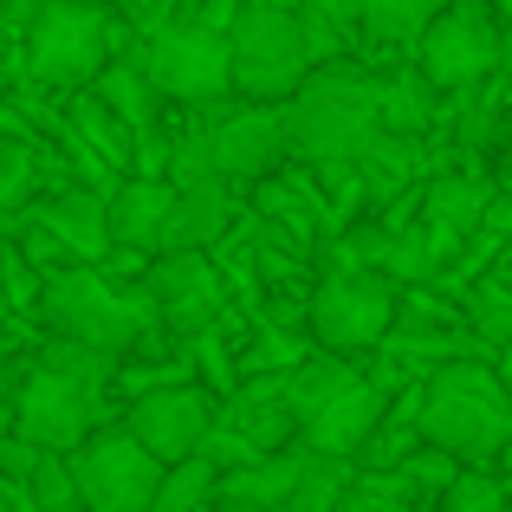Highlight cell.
I'll return each mask as SVG.
<instances>
[{
	"label": "cell",
	"instance_id": "obj_2",
	"mask_svg": "<svg viewBox=\"0 0 512 512\" xmlns=\"http://www.w3.org/2000/svg\"><path fill=\"white\" fill-rule=\"evenodd\" d=\"M137 52V26L117 0H52L20 39H13V72L39 78V85H98V72L111 59Z\"/></svg>",
	"mask_w": 512,
	"mask_h": 512
},
{
	"label": "cell",
	"instance_id": "obj_27",
	"mask_svg": "<svg viewBox=\"0 0 512 512\" xmlns=\"http://www.w3.org/2000/svg\"><path fill=\"white\" fill-rule=\"evenodd\" d=\"M299 7H312V13H325L331 26H344V33L357 39V52H363V20H370V0H299Z\"/></svg>",
	"mask_w": 512,
	"mask_h": 512
},
{
	"label": "cell",
	"instance_id": "obj_31",
	"mask_svg": "<svg viewBox=\"0 0 512 512\" xmlns=\"http://www.w3.org/2000/svg\"><path fill=\"white\" fill-rule=\"evenodd\" d=\"M493 13H500V20H512V0H493Z\"/></svg>",
	"mask_w": 512,
	"mask_h": 512
},
{
	"label": "cell",
	"instance_id": "obj_23",
	"mask_svg": "<svg viewBox=\"0 0 512 512\" xmlns=\"http://www.w3.org/2000/svg\"><path fill=\"white\" fill-rule=\"evenodd\" d=\"M214 493H221V461L214 454H182V461H169L163 487H156V512H195V506H214Z\"/></svg>",
	"mask_w": 512,
	"mask_h": 512
},
{
	"label": "cell",
	"instance_id": "obj_22",
	"mask_svg": "<svg viewBox=\"0 0 512 512\" xmlns=\"http://www.w3.org/2000/svg\"><path fill=\"white\" fill-rule=\"evenodd\" d=\"M461 305H467V325H474L493 350L512 344V253L493 266V273H480L474 286H467Z\"/></svg>",
	"mask_w": 512,
	"mask_h": 512
},
{
	"label": "cell",
	"instance_id": "obj_26",
	"mask_svg": "<svg viewBox=\"0 0 512 512\" xmlns=\"http://www.w3.org/2000/svg\"><path fill=\"white\" fill-rule=\"evenodd\" d=\"M33 500L39 512H85V487H78V467L65 448H46V461L33 467Z\"/></svg>",
	"mask_w": 512,
	"mask_h": 512
},
{
	"label": "cell",
	"instance_id": "obj_29",
	"mask_svg": "<svg viewBox=\"0 0 512 512\" xmlns=\"http://www.w3.org/2000/svg\"><path fill=\"white\" fill-rule=\"evenodd\" d=\"M500 72L512 78V20H506V59H500Z\"/></svg>",
	"mask_w": 512,
	"mask_h": 512
},
{
	"label": "cell",
	"instance_id": "obj_14",
	"mask_svg": "<svg viewBox=\"0 0 512 512\" xmlns=\"http://www.w3.org/2000/svg\"><path fill=\"white\" fill-rule=\"evenodd\" d=\"M33 214L78 253V260H111L117 227H111V188H104V182H85V175H72V182L46 188V195L33 201Z\"/></svg>",
	"mask_w": 512,
	"mask_h": 512
},
{
	"label": "cell",
	"instance_id": "obj_3",
	"mask_svg": "<svg viewBox=\"0 0 512 512\" xmlns=\"http://www.w3.org/2000/svg\"><path fill=\"white\" fill-rule=\"evenodd\" d=\"M39 318H46V331H65V338H85L124 357L150 325H163V305L150 292V273H117L111 260H72L46 279Z\"/></svg>",
	"mask_w": 512,
	"mask_h": 512
},
{
	"label": "cell",
	"instance_id": "obj_9",
	"mask_svg": "<svg viewBox=\"0 0 512 512\" xmlns=\"http://www.w3.org/2000/svg\"><path fill=\"white\" fill-rule=\"evenodd\" d=\"M201 124H208L214 137V163L221 175H234L240 188L266 182V175H279L292 163V137H286V104H260V98H221L201 111Z\"/></svg>",
	"mask_w": 512,
	"mask_h": 512
},
{
	"label": "cell",
	"instance_id": "obj_4",
	"mask_svg": "<svg viewBox=\"0 0 512 512\" xmlns=\"http://www.w3.org/2000/svg\"><path fill=\"white\" fill-rule=\"evenodd\" d=\"M422 435L454 448L461 461H500L512 441V389L500 376V357H454L428 376Z\"/></svg>",
	"mask_w": 512,
	"mask_h": 512
},
{
	"label": "cell",
	"instance_id": "obj_6",
	"mask_svg": "<svg viewBox=\"0 0 512 512\" xmlns=\"http://www.w3.org/2000/svg\"><path fill=\"white\" fill-rule=\"evenodd\" d=\"M137 59L150 65V78L175 104H188V111H208V104H221V98L240 91L234 85V33L195 20V13H182L163 33L137 39Z\"/></svg>",
	"mask_w": 512,
	"mask_h": 512
},
{
	"label": "cell",
	"instance_id": "obj_5",
	"mask_svg": "<svg viewBox=\"0 0 512 512\" xmlns=\"http://www.w3.org/2000/svg\"><path fill=\"white\" fill-rule=\"evenodd\" d=\"M318 72L312 33H305L299 0H253L234 26V85L240 98L286 104L292 91H305V78Z\"/></svg>",
	"mask_w": 512,
	"mask_h": 512
},
{
	"label": "cell",
	"instance_id": "obj_24",
	"mask_svg": "<svg viewBox=\"0 0 512 512\" xmlns=\"http://www.w3.org/2000/svg\"><path fill=\"white\" fill-rule=\"evenodd\" d=\"M422 500L428 493L415 487L409 467H363L357 461V480H350L344 506H357V512H402V506H422Z\"/></svg>",
	"mask_w": 512,
	"mask_h": 512
},
{
	"label": "cell",
	"instance_id": "obj_28",
	"mask_svg": "<svg viewBox=\"0 0 512 512\" xmlns=\"http://www.w3.org/2000/svg\"><path fill=\"white\" fill-rule=\"evenodd\" d=\"M493 175H500V182H506V188H512V137H506V143H500V156H493Z\"/></svg>",
	"mask_w": 512,
	"mask_h": 512
},
{
	"label": "cell",
	"instance_id": "obj_7",
	"mask_svg": "<svg viewBox=\"0 0 512 512\" xmlns=\"http://www.w3.org/2000/svg\"><path fill=\"white\" fill-rule=\"evenodd\" d=\"M402 318V279L389 266H350V273H318L312 286V338L350 357H370Z\"/></svg>",
	"mask_w": 512,
	"mask_h": 512
},
{
	"label": "cell",
	"instance_id": "obj_11",
	"mask_svg": "<svg viewBox=\"0 0 512 512\" xmlns=\"http://www.w3.org/2000/svg\"><path fill=\"white\" fill-rule=\"evenodd\" d=\"M150 292L163 305V325L195 338V331L234 318V279H227L221 253L214 247H182V253H156L150 260Z\"/></svg>",
	"mask_w": 512,
	"mask_h": 512
},
{
	"label": "cell",
	"instance_id": "obj_8",
	"mask_svg": "<svg viewBox=\"0 0 512 512\" xmlns=\"http://www.w3.org/2000/svg\"><path fill=\"white\" fill-rule=\"evenodd\" d=\"M78 487H85V512H156V487H163L169 461L117 415V422L91 428L72 448Z\"/></svg>",
	"mask_w": 512,
	"mask_h": 512
},
{
	"label": "cell",
	"instance_id": "obj_30",
	"mask_svg": "<svg viewBox=\"0 0 512 512\" xmlns=\"http://www.w3.org/2000/svg\"><path fill=\"white\" fill-rule=\"evenodd\" d=\"M500 376H506V389H512V344L500 350Z\"/></svg>",
	"mask_w": 512,
	"mask_h": 512
},
{
	"label": "cell",
	"instance_id": "obj_1",
	"mask_svg": "<svg viewBox=\"0 0 512 512\" xmlns=\"http://www.w3.org/2000/svg\"><path fill=\"white\" fill-rule=\"evenodd\" d=\"M376 78L383 65L350 52V59H331L305 78V91L286 98V137H292V163H363L376 143L389 137L383 111H376Z\"/></svg>",
	"mask_w": 512,
	"mask_h": 512
},
{
	"label": "cell",
	"instance_id": "obj_18",
	"mask_svg": "<svg viewBox=\"0 0 512 512\" xmlns=\"http://www.w3.org/2000/svg\"><path fill=\"white\" fill-rule=\"evenodd\" d=\"M493 188H500V175H487L480 163H448V169H435V175L422 182V214H435V221L474 234V227L487 221Z\"/></svg>",
	"mask_w": 512,
	"mask_h": 512
},
{
	"label": "cell",
	"instance_id": "obj_20",
	"mask_svg": "<svg viewBox=\"0 0 512 512\" xmlns=\"http://www.w3.org/2000/svg\"><path fill=\"white\" fill-rule=\"evenodd\" d=\"M98 91L130 117V124H137V137H143V130H163L169 111H175V98L150 78V65H143L137 52H124V59L104 65V72H98Z\"/></svg>",
	"mask_w": 512,
	"mask_h": 512
},
{
	"label": "cell",
	"instance_id": "obj_13",
	"mask_svg": "<svg viewBox=\"0 0 512 512\" xmlns=\"http://www.w3.org/2000/svg\"><path fill=\"white\" fill-rule=\"evenodd\" d=\"M253 195L234 175H195V182H175V208L163 227V247L156 253H182V247H221L240 221H247Z\"/></svg>",
	"mask_w": 512,
	"mask_h": 512
},
{
	"label": "cell",
	"instance_id": "obj_25",
	"mask_svg": "<svg viewBox=\"0 0 512 512\" xmlns=\"http://www.w3.org/2000/svg\"><path fill=\"white\" fill-rule=\"evenodd\" d=\"M441 506L448 512H500V506H512V480L500 474V461H467L454 474V487L441 493Z\"/></svg>",
	"mask_w": 512,
	"mask_h": 512
},
{
	"label": "cell",
	"instance_id": "obj_10",
	"mask_svg": "<svg viewBox=\"0 0 512 512\" xmlns=\"http://www.w3.org/2000/svg\"><path fill=\"white\" fill-rule=\"evenodd\" d=\"M415 59H422L448 91H467V85H480V78L500 72V59H506V20L493 13V0H448L441 20L422 33Z\"/></svg>",
	"mask_w": 512,
	"mask_h": 512
},
{
	"label": "cell",
	"instance_id": "obj_15",
	"mask_svg": "<svg viewBox=\"0 0 512 512\" xmlns=\"http://www.w3.org/2000/svg\"><path fill=\"white\" fill-rule=\"evenodd\" d=\"M383 415H389V389L376 383L370 370H363L357 383L338 389V396H331L325 409L305 422V441H312V448H331V454H350V461H357L363 441L383 428Z\"/></svg>",
	"mask_w": 512,
	"mask_h": 512
},
{
	"label": "cell",
	"instance_id": "obj_17",
	"mask_svg": "<svg viewBox=\"0 0 512 512\" xmlns=\"http://www.w3.org/2000/svg\"><path fill=\"white\" fill-rule=\"evenodd\" d=\"M175 208V182L169 175H143L130 169L124 182L111 188V227H117V247H163V227Z\"/></svg>",
	"mask_w": 512,
	"mask_h": 512
},
{
	"label": "cell",
	"instance_id": "obj_21",
	"mask_svg": "<svg viewBox=\"0 0 512 512\" xmlns=\"http://www.w3.org/2000/svg\"><path fill=\"white\" fill-rule=\"evenodd\" d=\"M350 480H357V461H350V454H331V448H312V441H305L292 512H338L350 500Z\"/></svg>",
	"mask_w": 512,
	"mask_h": 512
},
{
	"label": "cell",
	"instance_id": "obj_19",
	"mask_svg": "<svg viewBox=\"0 0 512 512\" xmlns=\"http://www.w3.org/2000/svg\"><path fill=\"white\" fill-rule=\"evenodd\" d=\"M448 0H370V20H363V59H415L422 33L441 20Z\"/></svg>",
	"mask_w": 512,
	"mask_h": 512
},
{
	"label": "cell",
	"instance_id": "obj_16",
	"mask_svg": "<svg viewBox=\"0 0 512 512\" xmlns=\"http://www.w3.org/2000/svg\"><path fill=\"white\" fill-rule=\"evenodd\" d=\"M299 467H305V435L292 448H273L247 467H227L214 506L227 512H292V493H299Z\"/></svg>",
	"mask_w": 512,
	"mask_h": 512
},
{
	"label": "cell",
	"instance_id": "obj_12",
	"mask_svg": "<svg viewBox=\"0 0 512 512\" xmlns=\"http://www.w3.org/2000/svg\"><path fill=\"white\" fill-rule=\"evenodd\" d=\"M221 389H208L201 376H182V383H163V389H143V396L124 402V422L150 441L163 461H182L208 441V428L221 422Z\"/></svg>",
	"mask_w": 512,
	"mask_h": 512
}]
</instances>
